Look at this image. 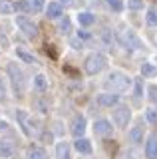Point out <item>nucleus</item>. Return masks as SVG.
<instances>
[{
  "instance_id": "1",
  "label": "nucleus",
  "mask_w": 157,
  "mask_h": 159,
  "mask_svg": "<svg viewBox=\"0 0 157 159\" xmlns=\"http://www.w3.org/2000/svg\"><path fill=\"white\" fill-rule=\"evenodd\" d=\"M105 66H107V58L104 56V54H100V52L90 54V56L86 58V62H84V70L90 74V76H96V74H100Z\"/></svg>"
},
{
  "instance_id": "2",
  "label": "nucleus",
  "mask_w": 157,
  "mask_h": 159,
  "mask_svg": "<svg viewBox=\"0 0 157 159\" xmlns=\"http://www.w3.org/2000/svg\"><path fill=\"white\" fill-rule=\"evenodd\" d=\"M129 84H131V80L127 78L125 74H121V72H114V74H110V78H107L105 86L110 88L114 93H119V92H125V89L129 88Z\"/></svg>"
},
{
  "instance_id": "3",
  "label": "nucleus",
  "mask_w": 157,
  "mask_h": 159,
  "mask_svg": "<svg viewBox=\"0 0 157 159\" xmlns=\"http://www.w3.org/2000/svg\"><path fill=\"white\" fill-rule=\"evenodd\" d=\"M8 76L12 78V86L16 89V93H24L26 80H24V72L16 66V64H8Z\"/></svg>"
},
{
  "instance_id": "4",
  "label": "nucleus",
  "mask_w": 157,
  "mask_h": 159,
  "mask_svg": "<svg viewBox=\"0 0 157 159\" xmlns=\"http://www.w3.org/2000/svg\"><path fill=\"white\" fill-rule=\"evenodd\" d=\"M16 26L20 28L28 38H36L38 36V26L32 22L30 18H26V16H16Z\"/></svg>"
},
{
  "instance_id": "5",
  "label": "nucleus",
  "mask_w": 157,
  "mask_h": 159,
  "mask_svg": "<svg viewBox=\"0 0 157 159\" xmlns=\"http://www.w3.org/2000/svg\"><path fill=\"white\" fill-rule=\"evenodd\" d=\"M131 119V109L127 106H117L114 109V123L117 127H125Z\"/></svg>"
},
{
  "instance_id": "6",
  "label": "nucleus",
  "mask_w": 157,
  "mask_h": 159,
  "mask_svg": "<svg viewBox=\"0 0 157 159\" xmlns=\"http://www.w3.org/2000/svg\"><path fill=\"white\" fill-rule=\"evenodd\" d=\"M119 42L123 44L127 50H135V48H139V46H141L139 40L135 38V34L131 32V30H125V32L121 34V36H119Z\"/></svg>"
},
{
  "instance_id": "7",
  "label": "nucleus",
  "mask_w": 157,
  "mask_h": 159,
  "mask_svg": "<svg viewBox=\"0 0 157 159\" xmlns=\"http://www.w3.org/2000/svg\"><path fill=\"white\" fill-rule=\"evenodd\" d=\"M94 129H96L97 135H105V137L114 133V125H111L107 119H97V121L94 123Z\"/></svg>"
},
{
  "instance_id": "8",
  "label": "nucleus",
  "mask_w": 157,
  "mask_h": 159,
  "mask_svg": "<svg viewBox=\"0 0 157 159\" xmlns=\"http://www.w3.org/2000/svg\"><path fill=\"white\" fill-rule=\"evenodd\" d=\"M145 157L147 159H157V135L151 133L149 139L145 141Z\"/></svg>"
},
{
  "instance_id": "9",
  "label": "nucleus",
  "mask_w": 157,
  "mask_h": 159,
  "mask_svg": "<svg viewBox=\"0 0 157 159\" xmlns=\"http://www.w3.org/2000/svg\"><path fill=\"white\" fill-rule=\"evenodd\" d=\"M84 131H86V117L84 116H76L74 121H72V133L76 137H82Z\"/></svg>"
},
{
  "instance_id": "10",
  "label": "nucleus",
  "mask_w": 157,
  "mask_h": 159,
  "mask_svg": "<svg viewBox=\"0 0 157 159\" xmlns=\"http://www.w3.org/2000/svg\"><path fill=\"white\" fill-rule=\"evenodd\" d=\"M117 102H119V96H115V93H101V96H97V103L104 107H114L117 106Z\"/></svg>"
},
{
  "instance_id": "11",
  "label": "nucleus",
  "mask_w": 157,
  "mask_h": 159,
  "mask_svg": "<svg viewBox=\"0 0 157 159\" xmlns=\"http://www.w3.org/2000/svg\"><path fill=\"white\" fill-rule=\"evenodd\" d=\"M74 147H76V151L84 153V155H90L92 153V143L87 141V139H84V137H78L76 143H74Z\"/></svg>"
},
{
  "instance_id": "12",
  "label": "nucleus",
  "mask_w": 157,
  "mask_h": 159,
  "mask_svg": "<svg viewBox=\"0 0 157 159\" xmlns=\"http://www.w3.org/2000/svg\"><path fill=\"white\" fill-rule=\"evenodd\" d=\"M14 153V143L10 139H2L0 141V157H10Z\"/></svg>"
},
{
  "instance_id": "13",
  "label": "nucleus",
  "mask_w": 157,
  "mask_h": 159,
  "mask_svg": "<svg viewBox=\"0 0 157 159\" xmlns=\"http://www.w3.org/2000/svg\"><path fill=\"white\" fill-rule=\"evenodd\" d=\"M16 117H18V121H20V127H22V133H24V135H32L30 129H28V116H26V111H24V109H18V111H16Z\"/></svg>"
},
{
  "instance_id": "14",
  "label": "nucleus",
  "mask_w": 157,
  "mask_h": 159,
  "mask_svg": "<svg viewBox=\"0 0 157 159\" xmlns=\"http://www.w3.org/2000/svg\"><path fill=\"white\" fill-rule=\"evenodd\" d=\"M26 157L28 159H48V153H46V149H42V147H30Z\"/></svg>"
},
{
  "instance_id": "15",
  "label": "nucleus",
  "mask_w": 157,
  "mask_h": 159,
  "mask_svg": "<svg viewBox=\"0 0 157 159\" xmlns=\"http://www.w3.org/2000/svg\"><path fill=\"white\" fill-rule=\"evenodd\" d=\"M78 22H80V26H92L96 22V16L92 12H80L78 14Z\"/></svg>"
},
{
  "instance_id": "16",
  "label": "nucleus",
  "mask_w": 157,
  "mask_h": 159,
  "mask_svg": "<svg viewBox=\"0 0 157 159\" xmlns=\"http://www.w3.org/2000/svg\"><path fill=\"white\" fill-rule=\"evenodd\" d=\"M46 14H48V18H60L62 16V4L50 2V6L46 8Z\"/></svg>"
},
{
  "instance_id": "17",
  "label": "nucleus",
  "mask_w": 157,
  "mask_h": 159,
  "mask_svg": "<svg viewBox=\"0 0 157 159\" xmlns=\"http://www.w3.org/2000/svg\"><path fill=\"white\" fill-rule=\"evenodd\" d=\"M56 155H58V159H70V147H68L66 141L56 145Z\"/></svg>"
},
{
  "instance_id": "18",
  "label": "nucleus",
  "mask_w": 157,
  "mask_h": 159,
  "mask_svg": "<svg viewBox=\"0 0 157 159\" xmlns=\"http://www.w3.org/2000/svg\"><path fill=\"white\" fill-rule=\"evenodd\" d=\"M26 2V10L28 12H40V10L44 8V0H24Z\"/></svg>"
},
{
  "instance_id": "19",
  "label": "nucleus",
  "mask_w": 157,
  "mask_h": 159,
  "mask_svg": "<svg viewBox=\"0 0 157 159\" xmlns=\"http://www.w3.org/2000/svg\"><path fill=\"white\" fill-rule=\"evenodd\" d=\"M141 139H143V129H141V127H133L129 131V141L131 143H141Z\"/></svg>"
},
{
  "instance_id": "20",
  "label": "nucleus",
  "mask_w": 157,
  "mask_h": 159,
  "mask_svg": "<svg viewBox=\"0 0 157 159\" xmlns=\"http://www.w3.org/2000/svg\"><path fill=\"white\" fill-rule=\"evenodd\" d=\"M16 54H18V58L24 60L26 64H38V62H36V58H34L32 54H28L26 50H22V48H18V50H16Z\"/></svg>"
},
{
  "instance_id": "21",
  "label": "nucleus",
  "mask_w": 157,
  "mask_h": 159,
  "mask_svg": "<svg viewBox=\"0 0 157 159\" xmlns=\"http://www.w3.org/2000/svg\"><path fill=\"white\" fill-rule=\"evenodd\" d=\"M34 86H36V89H40V92H44V89L48 88V82H46V78H44L42 74H40V76H36V78H34Z\"/></svg>"
},
{
  "instance_id": "22",
  "label": "nucleus",
  "mask_w": 157,
  "mask_h": 159,
  "mask_svg": "<svg viewBox=\"0 0 157 159\" xmlns=\"http://www.w3.org/2000/svg\"><path fill=\"white\" fill-rule=\"evenodd\" d=\"M101 40H104L105 44H114L115 36H114V32H111L110 28H105V30H101Z\"/></svg>"
},
{
  "instance_id": "23",
  "label": "nucleus",
  "mask_w": 157,
  "mask_h": 159,
  "mask_svg": "<svg viewBox=\"0 0 157 159\" xmlns=\"http://www.w3.org/2000/svg\"><path fill=\"white\" fill-rule=\"evenodd\" d=\"M105 2H107V6L111 10H115V12H121V10H123V2H121V0H105Z\"/></svg>"
},
{
  "instance_id": "24",
  "label": "nucleus",
  "mask_w": 157,
  "mask_h": 159,
  "mask_svg": "<svg viewBox=\"0 0 157 159\" xmlns=\"http://www.w3.org/2000/svg\"><path fill=\"white\" fill-rule=\"evenodd\" d=\"M147 24H149V26H157V12L153 8L147 10Z\"/></svg>"
},
{
  "instance_id": "25",
  "label": "nucleus",
  "mask_w": 157,
  "mask_h": 159,
  "mask_svg": "<svg viewBox=\"0 0 157 159\" xmlns=\"http://www.w3.org/2000/svg\"><path fill=\"white\" fill-rule=\"evenodd\" d=\"M141 74H143V76H153V74H155V66H153V64H143V66H141Z\"/></svg>"
},
{
  "instance_id": "26",
  "label": "nucleus",
  "mask_w": 157,
  "mask_h": 159,
  "mask_svg": "<svg viewBox=\"0 0 157 159\" xmlns=\"http://www.w3.org/2000/svg\"><path fill=\"white\" fill-rule=\"evenodd\" d=\"M127 6H129V10H141L143 8V0H127Z\"/></svg>"
},
{
  "instance_id": "27",
  "label": "nucleus",
  "mask_w": 157,
  "mask_h": 159,
  "mask_svg": "<svg viewBox=\"0 0 157 159\" xmlns=\"http://www.w3.org/2000/svg\"><path fill=\"white\" fill-rule=\"evenodd\" d=\"M145 117L149 123H157V111L155 109H145Z\"/></svg>"
},
{
  "instance_id": "28",
  "label": "nucleus",
  "mask_w": 157,
  "mask_h": 159,
  "mask_svg": "<svg viewBox=\"0 0 157 159\" xmlns=\"http://www.w3.org/2000/svg\"><path fill=\"white\" fill-rule=\"evenodd\" d=\"M147 92H149V99L157 106V86H149V88H147Z\"/></svg>"
},
{
  "instance_id": "29",
  "label": "nucleus",
  "mask_w": 157,
  "mask_h": 159,
  "mask_svg": "<svg viewBox=\"0 0 157 159\" xmlns=\"http://www.w3.org/2000/svg\"><path fill=\"white\" fill-rule=\"evenodd\" d=\"M12 10H14V8H12L8 2H2V4H0V12H4V14H10Z\"/></svg>"
},
{
  "instance_id": "30",
  "label": "nucleus",
  "mask_w": 157,
  "mask_h": 159,
  "mask_svg": "<svg viewBox=\"0 0 157 159\" xmlns=\"http://www.w3.org/2000/svg\"><path fill=\"white\" fill-rule=\"evenodd\" d=\"M4 98H6V86H4L2 78H0V99H4Z\"/></svg>"
},
{
  "instance_id": "31",
  "label": "nucleus",
  "mask_w": 157,
  "mask_h": 159,
  "mask_svg": "<svg viewBox=\"0 0 157 159\" xmlns=\"http://www.w3.org/2000/svg\"><path fill=\"white\" fill-rule=\"evenodd\" d=\"M60 28L68 32V30H70V20H68V18H64V20H62V26H60Z\"/></svg>"
},
{
  "instance_id": "32",
  "label": "nucleus",
  "mask_w": 157,
  "mask_h": 159,
  "mask_svg": "<svg viewBox=\"0 0 157 159\" xmlns=\"http://www.w3.org/2000/svg\"><path fill=\"white\" fill-rule=\"evenodd\" d=\"M135 98H141V82H135Z\"/></svg>"
},
{
  "instance_id": "33",
  "label": "nucleus",
  "mask_w": 157,
  "mask_h": 159,
  "mask_svg": "<svg viewBox=\"0 0 157 159\" xmlns=\"http://www.w3.org/2000/svg\"><path fill=\"white\" fill-rule=\"evenodd\" d=\"M6 129H8V123L4 121L2 117H0V131H6Z\"/></svg>"
},
{
  "instance_id": "34",
  "label": "nucleus",
  "mask_w": 157,
  "mask_h": 159,
  "mask_svg": "<svg viewBox=\"0 0 157 159\" xmlns=\"http://www.w3.org/2000/svg\"><path fill=\"white\" fill-rule=\"evenodd\" d=\"M90 38V32H80V40H87Z\"/></svg>"
},
{
  "instance_id": "35",
  "label": "nucleus",
  "mask_w": 157,
  "mask_h": 159,
  "mask_svg": "<svg viewBox=\"0 0 157 159\" xmlns=\"http://www.w3.org/2000/svg\"><path fill=\"white\" fill-rule=\"evenodd\" d=\"M74 0H62V4H72Z\"/></svg>"
}]
</instances>
